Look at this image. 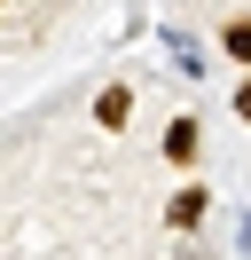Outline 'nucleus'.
Wrapping results in <instances>:
<instances>
[{
  "mask_svg": "<svg viewBox=\"0 0 251 260\" xmlns=\"http://www.w3.org/2000/svg\"><path fill=\"white\" fill-rule=\"evenodd\" d=\"M204 205H212V197H204L196 181H188V189H173V205H165V221H173V229H204Z\"/></svg>",
  "mask_w": 251,
  "mask_h": 260,
  "instance_id": "nucleus-1",
  "label": "nucleus"
},
{
  "mask_svg": "<svg viewBox=\"0 0 251 260\" xmlns=\"http://www.w3.org/2000/svg\"><path fill=\"white\" fill-rule=\"evenodd\" d=\"M134 118V87H102L94 95V126H126Z\"/></svg>",
  "mask_w": 251,
  "mask_h": 260,
  "instance_id": "nucleus-2",
  "label": "nucleus"
},
{
  "mask_svg": "<svg viewBox=\"0 0 251 260\" xmlns=\"http://www.w3.org/2000/svg\"><path fill=\"white\" fill-rule=\"evenodd\" d=\"M196 142H204V134H196V118H173V126H165V158H173V166H188V158H196Z\"/></svg>",
  "mask_w": 251,
  "mask_h": 260,
  "instance_id": "nucleus-3",
  "label": "nucleus"
},
{
  "mask_svg": "<svg viewBox=\"0 0 251 260\" xmlns=\"http://www.w3.org/2000/svg\"><path fill=\"white\" fill-rule=\"evenodd\" d=\"M220 48H228L235 63H251V16H228V32H220Z\"/></svg>",
  "mask_w": 251,
  "mask_h": 260,
  "instance_id": "nucleus-4",
  "label": "nucleus"
},
{
  "mask_svg": "<svg viewBox=\"0 0 251 260\" xmlns=\"http://www.w3.org/2000/svg\"><path fill=\"white\" fill-rule=\"evenodd\" d=\"M235 118H251V79H243V87H235Z\"/></svg>",
  "mask_w": 251,
  "mask_h": 260,
  "instance_id": "nucleus-5",
  "label": "nucleus"
}]
</instances>
